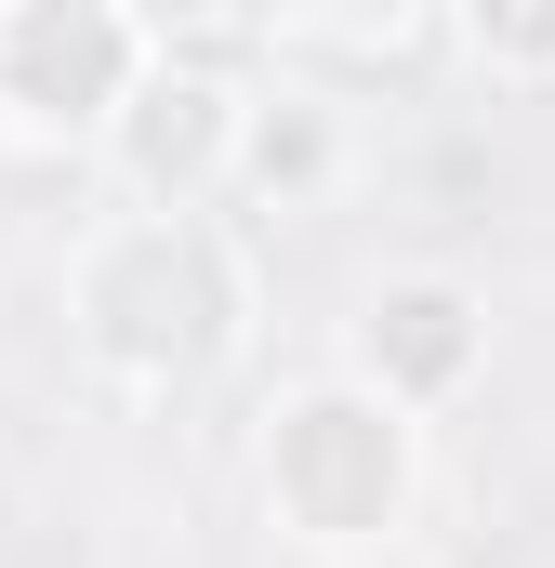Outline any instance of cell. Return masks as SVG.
Returning <instances> with one entry per match:
<instances>
[{
  "instance_id": "obj_7",
  "label": "cell",
  "mask_w": 555,
  "mask_h": 568,
  "mask_svg": "<svg viewBox=\"0 0 555 568\" xmlns=\"http://www.w3.org/2000/svg\"><path fill=\"white\" fill-rule=\"evenodd\" d=\"M450 53H476L490 80H555V0H490V13H450Z\"/></svg>"
},
{
  "instance_id": "obj_4",
  "label": "cell",
  "mask_w": 555,
  "mask_h": 568,
  "mask_svg": "<svg viewBox=\"0 0 555 568\" xmlns=\"http://www.w3.org/2000/svg\"><path fill=\"white\" fill-rule=\"evenodd\" d=\"M344 384H371L397 424H436L476 371H490V291L450 278V265H397V278H371V304L344 317V357H331Z\"/></svg>"
},
{
  "instance_id": "obj_3",
  "label": "cell",
  "mask_w": 555,
  "mask_h": 568,
  "mask_svg": "<svg viewBox=\"0 0 555 568\" xmlns=\"http://www.w3.org/2000/svg\"><path fill=\"white\" fill-rule=\"evenodd\" d=\"M145 67H159V13H133V0H0V120L13 133L93 145L133 106Z\"/></svg>"
},
{
  "instance_id": "obj_6",
  "label": "cell",
  "mask_w": 555,
  "mask_h": 568,
  "mask_svg": "<svg viewBox=\"0 0 555 568\" xmlns=\"http://www.w3.org/2000/svg\"><path fill=\"white\" fill-rule=\"evenodd\" d=\"M344 159H357V133H344V93L291 80V67H265V80L239 93V159H225V185H239V199L304 212V199H331V185H344Z\"/></svg>"
},
{
  "instance_id": "obj_5",
  "label": "cell",
  "mask_w": 555,
  "mask_h": 568,
  "mask_svg": "<svg viewBox=\"0 0 555 568\" xmlns=\"http://www.w3.org/2000/svg\"><path fill=\"white\" fill-rule=\"evenodd\" d=\"M239 93H252V80L159 53L133 80V106L93 133V159L120 172V212H212V199H225V159H239Z\"/></svg>"
},
{
  "instance_id": "obj_1",
  "label": "cell",
  "mask_w": 555,
  "mask_h": 568,
  "mask_svg": "<svg viewBox=\"0 0 555 568\" xmlns=\"http://www.w3.org/2000/svg\"><path fill=\"white\" fill-rule=\"evenodd\" d=\"M252 331V252L225 212H107L67 252V344L120 397H185Z\"/></svg>"
},
{
  "instance_id": "obj_2",
  "label": "cell",
  "mask_w": 555,
  "mask_h": 568,
  "mask_svg": "<svg viewBox=\"0 0 555 568\" xmlns=\"http://www.w3.org/2000/svg\"><path fill=\"white\" fill-rule=\"evenodd\" d=\"M252 489H265V529L304 556H384L423 516V424H397L371 384L344 371H304L265 397L252 436Z\"/></svg>"
}]
</instances>
